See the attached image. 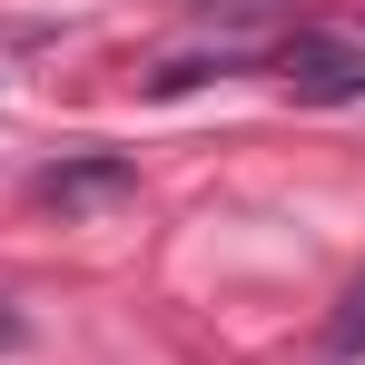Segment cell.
Instances as JSON below:
<instances>
[{
    "instance_id": "6da1fadb",
    "label": "cell",
    "mask_w": 365,
    "mask_h": 365,
    "mask_svg": "<svg viewBox=\"0 0 365 365\" xmlns=\"http://www.w3.org/2000/svg\"><path fill=\"white\" fill-rule=\"evenodd\" d=\"M30 197L69 227V217H99V207L138 197V168H128L119 148H79V158H60V168H40V178H30Z\"/></svg>"
},
{
    "instance_id": "7a4b0ae2",
    "label": "cell",
    "mask_w": 365,
    "mask_h": 365,
    "mask_svg": "<svg viewBox=\"0 0 365 365\" xmlns=\"http://www.w3.org/2000/svg\"><path fill=\"white\" fill-rule=\"evenodd\" d=\"M287 89H297L306 109H336V99H365V40H346V30H306V40H287Z\"/></svg>"
},
{
    "instance_id": "3957f363",
    "label": "cell",
    "mask_w": 365,
    "mask_h": 365,
    "mask_svg": "<svg viewBox=\"0 0 365 365\" xmlns=\"http://www.w3.org/2000/svg\"><path fill=\"white\" fill-rule=\"evenodd\" d=\"M356 356H365V277L346 287V306L326 316V365H356Z\"/></svg>"
},
{
    "instance_id": "277c9868",
    "label": "cell",
    "mask_w": 365,
    "mask_h": 365,
    "mask_svg": "<svg viewBox=\"0 0 365 365\" xmlns=\"http://www.w3.org/2000/svg\"><path fill=\"white\" fill-rule=\"evenodd\" d=\"M20 346H30V316H20V306L0 297V356H20Z\"/></svg>"
}]
</instances>
